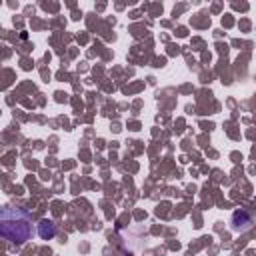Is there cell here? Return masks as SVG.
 Here are the masks:
<instances>
[{"mask_svg":"<svg viewBox=\"0 0 256 256\" xmlns=\"http://www.w3.org/2000/svg\"><path fill=\"white\" fill-rule=\"evenodd\" d=\"M38 234H40V238H44V240L54 238V234H56L54 222H52V220H42V222L38 224Z\"/></svg>","mask_w":256,"mask_h":256,"instance_id":"3","label":"cell"},{"mask_svg":"<svg viewBox=\"0 0 256 256\" xmlns=\"http://www.w3.org/2000/svg\"><path fill=\"white\" fill-rule=\"evenodd\" d=\"M0 232L8 242H14V244H24L26 240H30L32 220H30L28 212H24L22 208H14V206L2 208Z\"/></svg>","mask_w":256,"mask_h":256,"instance_id":"1","label":"cell"},{"mask_svg":"<svg viewBox=\"0 0 256 256\" xmlns=\"http://www.w3.org/2000/svg\"><path fill=\"white\" fill-rule=\"evenodd\" d=\"M252 226V218L246 212H234L232 216V230L234 232H244Z\"/></svg>","mask_w":256,"mask_h":256,"instance_id":"2","label":"cell"}]
</instances>
